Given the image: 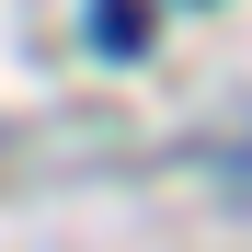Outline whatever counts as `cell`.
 I'll list each match as a JSON object with an SVG mask.
<instances>
[{
    "instance_id": "6da1fadb",
    "label": "cell",
    "mask_w": 252,
    "mask_h": 252,
    "mask_svg": "<svg viewBox=\"0 0 252 252\" xmlns=\"http://www.w3.org/2000/svg\"><path fill=\"white\" fill-rule=\"evenodd\" d=\"M138 34H149V0H92V46L138 58Z\"/></svg>"
}]
</instances>
